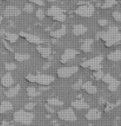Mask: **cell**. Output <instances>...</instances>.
<instances>
[{
  "instance_id": "cell-1",
  "label": "cell",
  "mask_w": 121,
  "mask_h": 126,
  "mask_svg": "<svg viewBox=\"0 0 121 126\" xmlns=\"http://www.w3.org/2000/svg\"><path fill=\"white\" fill-rule=\"evenodd\" d=\"M97 37L104 41L106 47H111L121 41V33L117 27H110L108 31L98 32Z\"/></svg>"
},
{
  "instance_id": "cell-2",
  "label": "cell",
  "mask_w": 121,
  "mask_h": 126,
  "mask_svg": "<svg viewBox=\"0 0 121 126\" xmlns=\"http://www.w3.org/2000/svg\"><path fill=\"white\" fill-rule=\"evenodd\" d=\"M34 114L26 110H18L13 114V119L17 123L28 125L34 120Z\"/></svg>"
},
{
  "instance_id": "cell-3",
  "label": "cell",
  "mask_w": 121,
  "mask_h": 126,
  "mask_svg": "<svg viewBox=\"0 0 121 126\" xmlns=\"http://www.w3.org/2000/svg\"><path fill=\"white\" fill-rule=\"evenodd\" d=\"M95 13V7L91 3H82L75 10V13L82 17H90Z\"/></svg>"
},
{
  "instance_id": "cell-4",
  "label": "cell",
  "mask_w": 121,
  "mask_h": 126,
  "mask_svg": "<svg viewBox=\"0 0 121 126\" xmlns=\"http://www.w3.org/2000/svg\"><path fill=\"white\" fill-rule=\"evenodd\" d=\"M77 66H66V67H60L57 71V76L60 78H68L76 73L78 71Z\"/></svg>"
},
{
  "instance_id": "cell-5",
  "label": "cell",
  "mask_w": 121,
  "mask_h": 126,
  "mask_svg": "<svg viewBox=\"0 0 121 126\" xmlns=\"http://www.w3.org/2000/svg\"><path fill=\"white\" fill-rule=\"evenodd\" d=\"M58 117L65 121H75L76 120V116L71 109H66L58 112Z\"/></svg>"
},
{
  "instance_id": "cell-6",
  "label": "cell",
  "mask_w": 121,
  "mask_h": 126,
  "mask_svg": "<svg viewBox=\"0 0 121 126\" xmlns=\"http://www.w3.org/2000/svg\"><path fill=\"white\" fill-rule=\"evenodd\" d=\"M53 81H54V77L51 76L45 75V74H37V76H35V82L38 83L42 86L49 85Z\"/></svg>"
},
{
  "instance_id": "cell-7",
  "label": "cell",
  "mask_w": 121,
  "mask_h": 126,
  "mask_svg": "<svg viewBox=\"0 0 121 126\" xmlns=\"http://www.w3.org/2000/svg\"><path fill=\"white\" fill-rule=\"evenodd\" d=\"M77 54H78V51L76 50H75V49H71V48L66 49V50L64 51V53L62 54L61 57H60V62L66 63L70 60L74 59Z\"/></svg>"
},
{
  "instance_id": "cell-8",
  "label": "cell",
  "mask_w": 121,
  "mask_h": 126,
  "mask_svg": "<svg viewBox=\"0 0 121 126\" xmlns=\"http://www.w3.org/2000/svg\"><path fill=\"white\" fill-rule=\"evenodd\" d=\"M20 14H21V10L17 7L13 5L6 7V8L3 11V15L7 17H17V16H18Z\"/></svg>"
},
{
  "instance_id": "cell-9",
  "label": "cell",
  "mask_w": 121,
  "mask_h": 126,
  "mask_svg": "<svg viewBox=\"0 0 121 126\" xmlns=\"http://www.w3.org/2000/svg\"><path fill=\"white\" fill-rule=\"evenodd\" d=\"M103 61V57L102 56H97L95 57H93V58H91V59L86 61V62H82L81 63V66L85 67H91L95 65H98V64H100Z\"/></svg>"
},
{
  "instance_id": "cell-10",
  "label": "cell",
  "mask_w": 121,
  "mask_h": 126,
  "mask_svg": "<svg viewBox=\"0 0 121 126\" xmlns=\"http://www.w3.org/2000/svg\"><path fill=\"white\" fill-rule=\"evenodd\" d=\"M102 113L98 109H91L86 114V118L88 120H97L101 118Z\"/></svg>"
},
{
  "instance_id": "cell-11",
  "label": "cell",
  "mask_w": 121,
  "mask_h": 126,
  "mask_svg": "<svg viewBox=\"0 0 121 126\" xmlns=\"http://www.w3.org/2000/svg\"><path fill=\"white\" fill-rule=\"evenodd\" d=\"M20 35H21L22 37H25L29 42H31V43L37 44V45H40L42 43V40L39 37H37V36H36V35L29 34V33H24V32H21Z\"/></svg>"
},
{
  "instance_id": "cell-12",
  "label": "cell",
  "mask_w": 121,
  "mask_h": 126,
  "mask_svg": "<svg viewBox=\"0 0 121 126\" xmlns=\"http://www.w3.org/2000/svg\"><path fill=\"white\" fill-rule=\"evenodd\" d=\"M1 84L4 87H11L14 84V80L11 73H6L1 78Z\"/></svg>"
},
{
  "instance_id": "cell-13",
  "label": "cell",
  "mask_w": 121,
  "mask_h": 126,
  "mask_svg": "<svg viewBox=\"0 0 121 126\" xmlns=\"http://www.w3.org/2000/svg\"><path fill=\"white\" fill-rule=\"evenodd\" d=\"M94 43L93 39H86L82 42L80 49L83 52H90L92 50V45Z\"/></svg>"
},
{
  "instance_id": "cell-14",
  "label": "cell",
  "mask_w": 121,
  "mask_h": 126,
  "mask_svg": "<svg viewBox=\"0 0 121 126\" xmlns=\"http://www.w3.org/2000/svg\"><path fill=\"white\" fill-rule=\"evenodd\" d=\"M87 28L85 25H82V24H77V25H75L73 28V34L76 36H81L87 32Z\"/></svg>"
},
{
  "instance_id": "cell-15",
  "label": "cell",
  "mask_w": 121,
  "mask_h": 126,
  "mask_svg": "<svg viewBox=\"0 0 121 126\" xmlns=\"http://www.w3.org/2000/svg\"><path fill=\"white\" fill-rule=\"evenodd\" d=\"M66 33V26H62L61 28L57 29V30L52 31L50 32V36L53 38H60Z\"/></svg>"
},
{
  "instance_id": "cell-16",
  "label": "cell",
  "mask_w": 121,
  "mask_h": 126,
  "mask_svg": "<svg viewBox=\"0 0 121 126\" xmlns=\"http://www.w3.org/2000/svg\"><path fill=\"white\" fill-rule=\"evenodd\" d=\"M20 89H21V86H20V85H16L15 86H13V87H10V88L6 91L5 95L8 98L14 97L15 95H17V94H18Z\"/></svg>"
},
{
  "instance_id": "cell-17",
  "label": "cell",
  "mask_w": 121,
  "mask_h": 126,
  "mask_svg": "<svg viewBox=\"0 0 121 126\" xmlns=\"http://www.w3.org/2000/svg\"><path fill=\"white\" fill-rule=\"evenodd\" d=\"M37 50L40 54H41V56L43 58H48L49 57H50V55L51 53V48L40 46V45H38V46L37 47Z\"/></svg>"
},
{
  "instance_id": "cell-18",
  "label": "cell",
  "mask_w": 121,
  "mask_h": 126,
  "mask_svg": "<svg viewBox=\"0 0 121 126\" xmlns=\"http://www.w3.org/2000/svg\"><path fill=\"white\" fill-rule=\"evenodd\" d=\"M108 60L111 61V62H119L121 61V51L120 50H115L112 51L107 56Z\"/></svg>"
},
{
  "instance_id": "cell-19",
  "label": "cell",
  "mask_w": 121,
  "mask_h": 126,
  "mask_svg": "<svg viewBox=\"0 0 121 126\" xmlns=\"http://www.w3.org/2000/svg\"><path fill=\"white\" fill-rule=\"evenodd\" d=\"M63 13V10L57 6H51L47 10V15L50 16L51 17H54L57 15L60 14V13Z\"/></svg>"
},
{
  "instance_id": "cell-20",
  "label": "cell",
  "mask_w": 121,
  "mask_h": 126,
  "mask_svg": "<svg viewBox=\"0 0 121 126\" xmlns=\"http://www.w3.org/2000/svg\"><path fill=\"white\" fill-rule=\"evenodd\" d=\"M71 105L76 108L77 110H81V109H87L89 107L88 104H86L83 100H76L71 103Z\"/></svg>"
},
{
  "instance_id": "cell-21",
  "label": "cell",
  "mask_w": 121,
  "mask_h": 126,
  "mask_svg": "<svg viewBox=\"0 0 121 126\" xmlns=\"http://www.w3.org/2000/svg\"><path fill=\"white\" fill-rule=\"evenodd\" d=\"M13 109V105L9 101H3L0 105V114L5 113L7 111H9Z\"/></svg>"
},
{
  "instance_id": "cell-22",
  "label": "cell",
  "mask_w": 121,
  "mask_h": 126,
  "mask_svg": "<svg viewBox=\"0 0 121 126\" xmlns=\"http://www.w3.org/2000/svg\"><path fill=\"white\" fill-rule=\"evenodd\" d=\"M5 36H6V39L8 40L10 43H14V42H16L19 37V36L17 34L11 33V32H6Z\"/></svg>"
},
{
  "instance_id": "cell-23",
  "label": "cell",
  "mask_w": 121,
  "mask_h": 126,
  "mask_svg": "<svg viewBox=\"0 0 121 126\" xmlns=\"http://www.w3.org/2000/svg\"><path fill=\"white\" fill-rule=\"evenodd\" d=\"M15 60H17V62H25V61L29 60L30 56L28 54H23V53H15L14 55Z\"/></svg>"
},
{
  "instance_id": "cell-24",
  "label": "cell",
  "mask_w": 121,
  "mask_h": 126,
  "mask_svg": "<svg viewBox=\"0 0 121 126\" xmlns=\"http://www.w3.org/2000/svg\"><path fill=\"white\" fill-rule=\"evenodd\" d=\"M27 93H28V96H30V97H36V96L39 95L41 94V92L37 91V90H36V88H34V87L31 86V87H28Z\"/></svg>"
},
{
  "instance_id": "cell-25",
  "label": "cell",
  "mask_w": 121,
  "mask_h": 126,
  "mask_svg": "<svg viewBox=\"0 0 121 126\" xmlns=\"http://www.w3.org/2000/svg\"><path fill=\"white\" fill-rule=\"evenodd\" d=\"M120 82L119 81V80H115V79H114V80H112L111 82H109V83L108 89H109L110 91L114 92V91H115L116 90L118 89V87H119V85H120Z\"/></svg>"
},
{
  "instance_id": "cell-26",
  "label": "cell",
  "mask_w": 121,
  "mask_h": 126,
  "mask_svg": "<svg viewBox=\"0 0 121 126\" xmlns=\"http://www.w3.org/2000/svg\"><path fill=\"white\" fill-rule=\"evenodd\" d=\"M47 103L50 105H52V106H61V105H63V102L60 101V100H58L57 98L48 99Z\"/></svg>"
},
{
  "instance_id": "cell-27",
  "label": "cell",
  "mask_w": 121,
  "mask_h": 126,
  "mask_svg": "<svg viewBox=\"0 0 121 126\" xmlns=\"http://www.w3.org/2000/svg\"><path fill=\"white\" fill-rule=\"evenodd\" d=\"M116 3V0H105V3L101 6L102 8H111L113 5Z\"/></svg>"
},
{
  "instance_id": "cell-28",
  "label": "cell",
  "mask_w": 121,
  "mask_h": 126,
  "mask_svg": "<svg viewBox=\"0 0 121 126\" xmlns=\"http://www.w3.org/2000/svg\"><path fill=\"white\" fill-rule=\"evenodd\" d=\"M52 18H53V20L57 21V22H64L65 20L66 19V16L64 13H60V14L57 15L56 17H52Z\"/></svg>"
},
{
  "instance_id": "cell-29",
  "label": "cell",
  "mask_w": 121,
  "mask_h": 126,
  "mask_svg": "<svg viewBox=\"0 0 121 126\" xmlns=\"http://www.w3.org/2000/svg\"><path fill=\"white\" fill-rule=\"evenodd\" d=\"M23 11L27 13H32L34 11V6L31 3H27L23 8Z\"/></svg>"
},
{
  "instance_id": "cell-30",
  "label": "cell",
  "mask_w": 121,
  "mask_h": 126,
  "mask_svg": "<svg viewBox=\"0 0 121 126\" xmlns=\"http://www.w3.org/2000/svg\"><path fill=\"white\" fill-rule=\"evenodd\" d=\"M36 17H37V19L42 20L45 17V13H44V11L42 10V8H38V9L36 11Z\"/></svg>"
},
{
  "instance_id": "cell-31",
  "label": "cell",
  "mask_w": 121,
  "mask_h": 126,
  "mask_svg": "<svg viewBox=\"0 0 121 126\" xmlns=\"http://www.w3.org/2000/svg\"><path fill=\"white\" fill-rule=\"evenodd\" d=\"M114 77H112L111 75H109V74H106V75H104V76H103L102 78V80L105 83H107V84H109V82H111L112 80H114Z\"/></svg>"
},
{
  "instance_id": "cell-32",
  "label": "cell",
  "mask_w": 121,
  "mask_h": 126,
  "mask_svg": "<svg viewBox=\"0 0 121 126\" xmlns=\"http://www.w3.org/2000/svg\"><path fill=\"white\" fill-rule=\"evenodd\" d=\"M86 92H88L89 94H95L96 92H97V88L95 86V85H91L90 86L88 87V88H86V90H85Z\"/></svg>"
},
{
  "instance_id": "cell-33",
  "label": "cell",
  "mask_w": 121,
  "mask_h": 126,
  "mask_svg": "<svg viewBox=\"0 0 121 126\" xmlns=\"http://www.w3.org/2000/svg\"><path fill=\"white\" fill-rule=\"evenodd\" d=\"M17 66L14 64V63H6L5 64V69L7 70L8 71H13V70L16 69Z\"/></svg>"
},
{
  "instance_id": "cell-34",
  "label": "cell",
  "mask_w": 121,
  "mask_h": 126,
  "mask_svg": "<svg viewBox=\"0 0 121 126\" xmlns=\"http://www.w3.org/2000/svg\"><path fill=\"white\" fill-rule=\"evenodd\" d=\"M112 17L116 22H121V12H114L112 13Z\"/></svg>"
},
{
  "instance_id": "cell-35",
  "label": "cell",
  "mask_w": 121,
  "mask_h": 126,
  "mask_svg": "<svg viewBox=\"0 0 121 126\" xmlns=\"http://www.w3.org/2000/svg\"><path fill=\"white\" fill-rule=\"evenodd\" d=\"M94 76H95V78L96 80H100V79H102L103 76H104V73H103V71H101V70H100V71H97L94 73Z\"/></svg>"
},
{
  "instance_id": "cell-36",
  "label": "cell",
  "mask_w": 121,
  "mask_h": 126,
  "mask_svg": "<svg viewBox=\"0 0 121 126\" xmlns=\"http://www.w3.org/2000/svg\"><path fill=\"white\" fill-rule=\"evenodd\" d=\"M34 107H35V104L33 102H29L25 105V110H28V111H30V110H33Z\"/></svg>"
},
{
  "instance_id": "cell-37",
  "label": "cell",
  "mask_w": 121,
  "mask_h": 126,
  "mask_svg": "<svg viewBox=\"0 0 121 126\" xmlns=\"http://www.w3.org/2000/svg\"><path fill=\"white\" fill-rule=\"evenodd\" d=\"M81 85H82V80H79L77 82H76L75 84H74L73 88L75 90H79L81 88Z\"/></svg>"
},
{
  "instance_id": "cell-38",
  "label": "cell",
  "mask_w": 121,
  "mask_h": 126,
  "mask_svg": "<svg viewBox=\"0 0 121 126\" xmlns=\"http://www.w3.org/2000/svg\"><path fill=\"white\" fill-rule=\"evenodd\" d=\"M109 23V22L107 21L106 19H100L99 21H98V24L100 26V27H105L107 26Z\"/></svg>"
},
{
  "instance_id": "cell-39",
  "label": "cell",
  "mask_w": 121,
  "mask_h": 126,
  "mask_svg": "<svg viewBox=\"0 0 121 126\" xmlns=\"http://www.w3.org/2000/svg\"><path fill=\"white\" fill-rule=\"evenodd\" d=\"M31 3L36 4V5H38V6H43L44 5V3L42 0H29Z\"/></svg>"
},
{
  "instance_id": "cell-40",
  "label": "cell",
  "mask_w": 121,
  "mask_h": 126,
  "mask_svg": "<svg viewBox=\"0 0 121 126\" xmlns=\"http://www.w3.org/2000/svg\"><path fill=\"white\" fill-rule=\"evenodd\" d=\"M26 79L30 82H35V76L32 75V74H28L26 76Z\"/></svg>"
},
{
  "instance_id": "cell-41",
  "label": "cell",
  "mask_w": 121,
  "mask_h": 126,
  "mask_svg": "<svg viewBox=\"0 0 121 126\" xmlns=\"http://www.w3.org/2000/svg\"><path fill=\"white\" fill-rule=\"evenodd\" d=\"M92 71H100L102 68V66H101V65L100 64H98V65H95V66H91V67H90Z\"/></svg>"
},
{
  "instance_id": "cell-42",
  "label": "cell",
  "mask_w": 121,
  "mask_h": 126,
  "mask_svg": "<svg viewBox=\"0 0 121 126\" xmlns=\"http://www.w3.org/2000/svg\"><path fill=\"white\" fill-rule=\"evenodd\" d=\"M91 85H92V83H91V81H86L85 83H82V85H81V88L86 90V88H88V87L90 86Z\"/></svg>"
},
{
  "instance_id": "cell-43",
  "label": "cell",
  "mask_w": 121,
  "mask_h": 126,
  "mask_svg": "<svg viewBox=\"0 0 121 126\" xmlns=\"http://www.w3.org/2000/svg\"><path fill=\"white\" fill-rule=\"evenodd\" d=\"M1 126H14V125H9L8 122H6V121H3V124H2Z\"/></svg>"
},
{
  "instance_id": "cell-44",
  "label": "cell",
  "mask_w": 121,
  "mask_h": 126,
  "mask_svg": "<svg viewBox=\"0 0 121 126\" xmlns=\"http://www.w3.org/2000/svg\"><path fill=\"white\" fill-rule=\"evenodd\" d=\"M46 110H47L49 112H51V113H53V112H54V110L51 109V106H49V107H48V106H46Z\"/></svg>"
},
{
  "instance_id": "cell-45",
  "label": "cell",
  "mask_w": 121,
  "mask_h": 126,
  "mask_svg": "<svg viewBox=\"0 0 121 126\" xmlns=\"http://www.w3.org/2000/svg\"><path fill=\"white\" fill-rule=\"evenodd\" d=\"M3 43H4V45H5V47H7V48H8V50H10V51H13V49H11V48H10V47H9V46H8V44H7V43H6V42H3Z\"/></svg>"
},
{
  "instance_id": "cell-46",
  "label": "cell",
  "mask_w": 121,
  "mask_h": 126,
  "mask_svg": "<svg viewBox=\"0 0 121 126\" xmlns=\"http://www.w3.org/2000/svg\"><path fill=\"white\" fill-rule=\"evenodd\" d=\"M6 32L4 30H0V36H3V35H5Z\"/></svg>"
},
{
  "instance_id": "cell-47",
  "label": "cell",
  "mask_w": 121,
  "mask_h": 126,
  "mask_svg": "<svg viewBox=\"0 0 121 126\" xmlns=\"http://www.w3.org/2000/svg\"><path fill=\"white\" fill-rule=\"evenodd\" d=\"M50 66H51V64H50V63H47V64H46V65H45V67H43V68L44 69H47L48 68V67H50Z\"/></svg>"
},
{
  "instance_id": "cell-48",
  "label": "cell",
  "mask_w": 121,
  "mask_h": 126,
  "mask_svg": "<svg viewBox=\"0 0 121 126\" xmlns=\"http://www.w3.org/2000/svg\"><path fill=\"white\" fill-rule=\"evenodd\" d=\"M57 1V0H47V2H49V3H55Z\"/></svg>"
},
{
  "instance_id": "cell-49",
  "label": "cell",
  "mask_w": 121,
  "mask_h": 126,
  "mask_svg": "<svg viewBox=\"0 0 121 126\" xmlns=\"http://www.w3.org/2000/svg\"><path fill=\"white\" fill-rule=\"evenodd\" d=\"M2 21H3V17H2L1 16H0V24L2 23Z\"/></svg>"
},
{
  "instance_id": "cell-50",
  "label": "cell",
  "mask_w": 121,
  "mask_h": 126,
  "mask_svg": "<svg viewBox=\"0 0 121 126\" xmlns=\"http://www.w3.org/2000/svg\"><path fill=\"white\" fill-rule=\"evenodd\" d=\"M89 126H94V125H90Z\"/></svg>"
},
{
  "instance_id": "cell-51",
  "label": "cell",
  "mask_w": 121,
  "mask_h": 126,
  "mask_svg": "<svg viewBox=\"0 0 121 126\" xmlns=\"http://www.w3.org/2000/svg\"><path fill=\"white\" fill-rule=\"evenodd\" d=\"M8 1H12V0H8Z\"/></svg>"
},
{
  "instance_id": "cell-52",
  "label": "cell",
  "mask_w": 121,
  "mask_h": 126,
  "mask_svg": "<svg viewBox=\"0 0 121 126\" xmlns=\"http://www.w3.org/2000/svg\"><path fill=\"white\" fill-rule=\"evenodd\" d=\"M120 3H121V2H120Z\"/></svg>"
}]
</instances>
